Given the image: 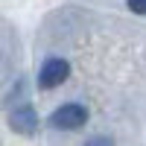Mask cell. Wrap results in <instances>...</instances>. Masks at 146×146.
<instances>
[{"label": "cell", "mask_w": 146, "mask_h": 146, "mask_svg": "<svg viewBox=\"0 0 146 146\" xmlns=\"http://www.w3.org/2000/svg\"><path fill=\"white\" fill-rule=\"evenodd\" d=\"M85 123H88V108L79 105V102H64L50 114V126L58 131H76Z\"/></svg>", "instance_id": "6da1fadb"}, {"label": "cell", "mask_w": 146, "mask_h": 146, "mask_svg": "<svg viewBox=\"0 0 146 146\" xmlns=\"http://www.w3.org/2000/svg\"><path fill=\"white\" fill-rule=\"evenodd\" d=\"M67 76H70V64L64 62V58L53 56V58H47V62L41 64V70H38V88L53 91V88H58V85H64Z\"/></svg>", "instance_id": "7a4b0ae2"}, {"label": "cell", "mask_w": 146, "mask_h": 146, "mask_svg": "<svg viewBox=\"0 0 146 146\" xmlns=\"http://www.w3.org/2000/svg\"><path fill=\"white\" fill-rule=\"evenodd\" d=\"M9 129L15 131V135H23V137L35 135V131H38V111H35L29 102L12 108L9 111Z\"/></svg>", "instance_id": "3957f363"}, {"label": "cell", "mask_w": 146, "mask_h": 146, "mask_svg": "<svg viewBox=\"0 0 146 146\" xmlns=\"http://www.w3.org/2000/svg\"><path fill=\"white\" fill-rule=\"evenodd\" d=\"M85 146H114V140L108 137V135H96L91 140H85Z\"/></svg>", "instance_id": "277c9868"}, {"label": "cell", "mask_w": 146, "mask_h": 146, "mask_svg": "<svg viewBox=\"0 0 146 146\" xmlns=\"http://www.w3.org/2000/svg\"><path fill=\"white\" fill-rule=\"evenodd\" d=\"M126 3L135 15H146V0H126Z\"/></svg>", "instance_id": "5b68a950"}]
</instances>
